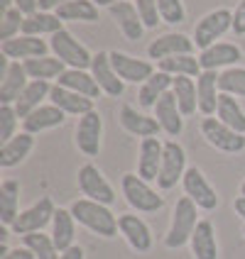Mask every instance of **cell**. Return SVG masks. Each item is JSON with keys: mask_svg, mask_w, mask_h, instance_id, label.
Listing matches in <instances>:
<instances>
[{"mask_svg": "<svg viewBox=\"0 0 245 259\" xmlns=\"http://www.w3.org/2000/svg\"><path fill=\"white\" fill-rule=\"evenodd\" d=\"M69 210L76 218V223H81L84 228H88L91 232H96L101 237H116L118 230H120L118 228V218L103 203H96L91 198H76Z\"/></svg>", "mask_w": 245, "mask_h": 259, "instance_id": "obj_1", "label": "cell"}, {"mask_svg": "<svg viewBox=\"0 0 245 259\" xmlns=\"http://www.w3.org/2000/svg\"><path fill=\"white\" fill-rule=\"evenodd\" d=\"M196 203L191 201L189 196H182L177 205H174L172 213V225H169V232L164 237V245L169 249H179L184 247L187 242H191V235L199 225V218H196Z\"/></svg>", "mask_w": 245, "mask_h": 259, "instance_id": "obj_2", "label": "cell"}, {"mask_svg": "<svg viewBox=\"0 0 245 259\" xmlns=\"http://www.w3.org/2000/svg\"><path fill=\"white\" fill-rule=\"evenodd\" d=\"M49 49H52L54 57H57L59 61H64L69 69H81V71H86V69H91V64H93L91 52L74 37L69 29H59L57 34H52Z\"/></svg>", "mask_w": 245, "mask_h": 259, "instance_id": "obj_3", "label": "cell"}, {"mask_svg": "<svg viewBox=\"0 0 245 259\" xmlns=\"http://www.w3.org/2000/svg\"><path fill=\"white\" fill-rule=\"evenodd\" d=\"M120 186H123V196H125L128 205L135 208L137 213H155L164 205V198L157 196V191L137 174H125Z\"/></svg>", "mask_w": 245, "mask_h": 259, "instance_id": "obj_4", "label": "cell"}, {"mask_svg": "<svg viewBox=\"0 0 245 259\" xmlns=\"http://www.w3.org/2000/svg\"><path fill=\"white\" fill-rule=\"evenodd\" d=\"M228 29H233V13L231 10H226V8L211 10V13L203 15L201 20L196 22V27H194V44L203 52V49L214 47L218 37H223Z\"/></svg>", "mask_w": 245, "mask_h": 259, "instance_id": "obj_5", "label": "cell"}, {"mask_svg": "<svg viewBox=\"0 0 245 259\" xmlns=\"http://www.w3.org/2000/svg\"><path fill=\"white\" fill-rule=\"evenodd\" d=\"M54 213H57V205L52 198H40L37 203H32L27 210H22L17 220L10 225L13 235H29V232H42L52 220H54Z\"/></svg>", "mask_w": 245, "mask_h": 259, "instance_id": "obj_6", "label": "cell"}, {"mask_svg": "<svg viewBox=\"0 0 245 259\" xmlns=\"http://www.w3.org/2000/svg\"><path fill=\"white\" fill-rule=\"evenodd\" d=\"M187 174V152L179 142H164V154H162V169L157 176V186L162 191L174 188Z\"/></svg>", "mask_w": 245, "mask_h": 259, "instance_id": "obj_7", "label": "cell"}, {"mask_svg": "<svg viewBox=\"0 0 245 259\" xmlns=\"http://www.w3.org/2000/svg\"><path fill=\"white\" fill-rule=\"evenodd\" d=\"M201 135L211 147H216L226 154H238L245 149V135L235 132L233 127L223 125L218 117H203L201 122Z\"/></svg>", "mask_w": 245, "mask_h": 259, "instance_id": "obj_8", "label": "cell"}, {"mask_svg": "<svg viewBox=\"0 0 245 259\" xmlns=\"http://www.w3.org/2000/svg\"><path fill=\"white\" fill-rule=\"evenodd\" d=\"M182 186H184V193H187L199 208H203V210H216L218 208L221 198H218V193L214 191V186L208 184V179L203 176L201 169L189 166L187 174H184V179H182Z\"/></svg>", "mask_w": 245, "mask_h": 259, "instance_id": "obj_9", "label": "cell"}, {"mask_svg": "<svg viewBox=\"0 0 245 259\" xmlns=\"http://www.w3.org/2000/svg\"><path fill=\"white\" fill-rule=\"evenodd\" d=\"M79 188H81V193L86 198H91V201H96V203H103V205H111V203L116 201L113 186L106 181V176L93 164H84L79 169Z\"/></svg>", "mask_w": 245, "mask_h": 259, "instance_id": "obj_10", "label": "cell"}, {"mask_svg": "<svg viewBox=\"0 0 245 259\" xmlns=\"http://www.w3.org/2000/svg\"><path fill=\"white\" fill-rule=\"evenodd\" d=\"M0 73H3V81H0V105H15V103L20 101L22 91L29 83L25 64L8 61L5 66H0Z\"/></svg>", "mask_w": 245, "mask_h": 259, "instance_id": "obj_11", "label": "cell"}, {"mask_svg": "<svg viewBox=\"0 0 245 259\" xmlns=\"http://www.w3.org/2000/svg\"><path fill=\"white\" fill-rule=\"evenodd\" d=\"M101 132H103V120L96 110L81 115L79 122H76V147L86 157H98V152H101Z\"/></svg>", "mask_w": 245, "mask_h": 259, "instance_id": "obj_12", "label": "cell"}, {"mask_svg": "<svg viewBox=\"0 0 245 259\" xmlns=\"http://www.w3.org/2000/svg\"><path fill=\"white\" fill-rule=\"evenodd\" d=\"M91 73L96 78V83L101 86V91L111 98H120L125 91V81L120 78L111 64V52H98L93 54V64H91Z\"/></svg>", "mask_w": 245, "mask_h": 259, "instance_id": "obj_13", "label": "cell"}, {"mask_svg": "<svg viewBox=\"0 0 245 259\" xmlns=\"http://www.w3.org/2000/svg\"><path fill=\"white\" fill-rule=\"evenodd\" d=\"M111 64L125 83H145L147 78L155 76V66L150 61L135 59L130 54H123V52H111Z\"/></svg>", "mask_w": 245, "mask_h": 259, "instance_id": "obj_14", "label": "cell"}, {"mask_svg": "<svg viewBox=\"0 0 245 259\" xmlns=\"http://www.w3.org/2000/svg\"><path fill=\"white\" fill-rule=\"evenodd\" d=\"M194 49H196V44H194V39H189L187 34H182V32H167V34L157 37L155 42L147 47V57L162 61V59H169V57L194 54Z\"/></svg>", "mask_w": 245, "mask_h": 259, "instance_id": "obj_15", "label": "cell"}, {"mask_svg": "<svg viewBox=\"0 0 245 259\" xmlns=\"http://www.w3.org/2000/svg\"><path fill=\"white\" fill-rule=\"evenodd\" d=\"M243 59V52L238 44L231 42H216L214 47L203 49L201 57H199V64H201L203 71H218V69H231L238 61Z\"/></svg>", "mask_w": 245, "mask_h": 259, "instance_id": "obj_16", "label": "cell"}, {"mask_svg": "<svg viewBox=\"0 0 245 259\" xmlns=\"http://www.w3.org/2000/svg\"><path fill=\"white\" fill-rule=\"evenodd\" d=\"M3 49V57L10 59V61H27V59H40V57H47L49 52V44L40 39V37H27V34H17L13 39L0 44Z\"/></svg>", "mask_w": 245, "mask_h": 259, "instance_id": "obj_17", "label": "cell"}, {"mask_svg": "<svg viewBox=\"0 0 245 259\" xmlns=\"http://www.w3.org/2000/svg\"><path fill=\"white\" fill-rule=\"evenodd\" d=\"M162 154H164V144L157 137H145L140 142V157H137V176L150 181H157L159 169H162Z\"/></svg>", "mask_w": 245, "mask_h": 259, "instance_id": "obj_18", "label": "cell"}, {"mask_svg": "<svg viewBox=\"0 0 245 259\" xmlns=\"http://www.w3.org/2000/svg\"><path fill=\"white\" fill-rule=\"evenodd\" d=\"M118 228H120V235L128 240V245L135 249V252H150L152 247V232L147 228L143 218L132 215V213H125V215H118Z\"/></svg>", "mask_w": 245, "mask_h": 259, "instance_id": "obj_19", "label": "cell"}, {"mask_svg": "<svg viewBox=\"0 0 245 259\" xmlns=\"http://www.w3.org/2000/svg\"><path fill=\"white\" fill-rule=\"evenodd\" d=\"M152 110H155V117H157L159 127L164 130L169 137H177V135L184 130V115H182V110H179L177 96H174L172 91H167Z\"/></svg>", "mask_w": 245, "mask_h": 259, "instance_id": "obj_20", "label": "cell"}, {"mask_svg": "<svg viewBox=\"0 0 245 259\" xmlns=\"http://www.w3.org/2000/svg\"><path fill=\"white\" fill-rule=\"evenodd\" d=\"M108 13H111V17L116 20L118 29L125 34V39H130V42L143 39L145 25H143V20H140L137 8H135L132 3L123 0V3H118V5H113V8H108Z\"/></svg>", "mask_w": 245, "mask_h": 259, "instance_id": "obj_21", "label": "cell"}, {"mask_svg": "<svg viewBox=\"0 0 245 259\" xmlns=\"http://www.w3.org/2000/svg\"><path fill=\"white\" fill-rule=\"evenodd\" d=\"M66 120V113L57 108V105H40L37 110H32L25 120H22V132H29V135H40L44 130H52L64 125Z\"/></svg>", "mask_w": 245, "mask_h": 259, "instance_id": "obj_22", "label": "cell"}, {"mask_svg": "<svg viewBox=\"0 0 245 259\" xmlns=\"http://www.w3.org/2000/svg\"><path fill=\"white\" fill-rule=\"evenodd\" d=\"M49 101L52 105H57L61 108L66 115H86L93 110V98H86V96H81V93H76V91H69V88L64 86H52V93H49Z\"/></svg>", "mask_w": 245, "mask_h": 259, "instance_id": "obj_23", "label": "cell"}, {"mask_svg": "<svg viewBox=\"0 0 245 259\" xmlns=\"http://www.w3.org/2000/svg\"><path fill=\"white\" fill-rule=\"evenodd\" d=\"M118 117H120V125L128 130L130 135H137L143 140L145 137H157L159 132H162L157 117H147L145 113H137L132 105H123Z\"/></svg>", "mask_w": 245, "mask_h": 259, "instance_id": "obj_24", "label": "cell"}, {"mask_svg": "<svg viewBox=\"0 0 245 259\" xmlns=\"http://www.w3.org/2000/svg\"><path fill=\"white\" fill-rule=\"evenodd\" d=\"M196 93H199V113L211 117L218 110V98H221V88H218V73L216 71H203L196 78Z\"/></svg>", "mask_w": 245, "mask_h": 259, "instance_id": "obj_25", "label": "cell"}, {"mask_svg": "<svg viewBox=\"0 0 245 259\" xmlns=\"http://www.w3.org/2000/svg\"><path fill=\"white\" fill-rule=\"evenodd\" d=\"M191 254L194 259H218L216 232L211 220H199L196 230L191 235Z\"/></svg>", "mask_w": 245, "mask_h": 259, "instance_id": "obj_26", "label": "cell"}, {"mask_svg": "<svg viewBox=\"0 0 245 259\" xmlns=\"http://www.w3.org/2000/svg\"><path fill=\"white\" fill-rule=\"evenodd\" d=\"M32 147H34V137H32L29 132L15 135L10 142H5L0 147V166H3V169L17 166L20 161H25V159L29 157Z\"/></svg>", "mask_w": 245, "mask_h": 259, "instance_id": "obj_27", "label": "cell"}, {"mask_svg": "<svg viewBox=\"0 0 245 259\" xmlns=\"http://www.w3.org/2000/svg\"><path fill=\"white\" fill-rule=\"evenodd\" d=\"M57 83L64 88H69V91H76V93H81V96H86V98H93V101L103 93L101 86H98L96 78H93V73L81 71V69H66V71L57 78Z\"/></svg>", "mask_w": 245, "mask_h": 259, "instance_id": "obj_28", "label": "cell"}, {"mask_svg": "<svg viewBox=\"0 0 245 259\" xmlns=\"http://www.w3.org/2000/svg\"><path fill=\"white\" fill-rule=\"evenodd\" d=\"M74 237H76V218L72 215V210L57 208L52 220V240L59 252H66L69 247H74Z\"/></svg>", "mask_w": 245, "mask_h": 259, "instance_id": "obj_29", "label": "cell"}, {"mask_svg": "<svg viewBox=\"0 0 245 259\" xmlns=\"http://www.w3.org/2000/svg\"><path fill=\"white\" fill-rule=\"evenodd\" d=\"M49 93H52L49 81H29L27 88H25V91H22V96H20V101L15 103L17 115L25 120L32 110H37V108L42 105L44 98H49Z\"/></svg>", "mask_w": 245, "mask_h": 259, "instance_id": "obj_30", "label": "cell"}, {"mask_svg": "<svg viewBox=\"0 0 245 259\" xmlns=\"http://www.w3.org/2000/svg\"><path fill=\"white\" fill-rule=\"evenodd\" d=\"M25 64V71L32 81H49V78H59L61 73L66 71V64L59 61L57 57H40V59H27L22 61Z\"/></svg>", "mask_w": 245, "mask_h": 259, "instance_id": "obj_31", "label": "cell"}, {"mask_svg": "<svg viewBox=\"0 0 245 259\" xmlns=\"http://www.w3.org/2000/svg\"><path fill=\"white\" fill-rule=\"evenodd\" d=\"M172 83H174V76H169V73H164V71H157L152 78H147L143 83V88H140V93H137L140 105L143 108H155L159 98L172 88Z\"/></svg>", "mask_w": 245, "mask_h": 259, "instance_id": "obj_32", "label": "cell"}, {"mask_svg": "<svg viewBox=\"0 0 245 259\" xmlns=\"http://www.w3.org/2000/svg\"><path fill=\"white\" fill-rule=\"evenodd\" d=\"M59 29H64V20H59L52 13H34L27 15L22 22V34L27 37H42V34H57Z\"/></svg>", "mask_w": 245, "mask_h": 259, "instance_id": "obj_33", "label": "cell"}, {"mask_svg": "<svg viewBox=\"0 0 245 259\" xmlns=\"http://www.w3.org/2000/svg\"><path fill=\"white\" fill-rule=\"evenodd\" d=\"M172 93L177 96L182 115H194L199 110V93H196L194 78H189V76H174Z\"/></svg>", "mask_w": 245, "mask_h": 259, "instance_id": "obj_34", "label": "cell"}, {"mask_svg": "<svg viewBox=\"0 0 245 259\" xmlns=\"http://www.w3.org/2000/svg\"><path fill=\"white\" fill-rule=\"evenodd\" d=\"M17 201H20V184L13 181V179L3 181L0 184V223L5 228H10L17 220V215H20Z\"/></svg>", "mask_w": 245, "mask_h": 259, "instance_id": "obj_35", "label": "cell"}, {"mask_svg": "<svg viewBox=\"0 0 245 259\" xmlns=\"http://www.w3.org/2000/svg\"><path fill=\"white\" fill-rule=\"evenodd\" d=\"M216 117L221 120V122H223V125H228V127H233L235 132L245 135V110L240 108V105H238L235 96L221 93V98H218Z\"/></svg>", "mask_w": 245, "mask_h": 259, "instance_id": "obj_36", "label": "cell"}, {"mask_svg": "<svg viewBox=\"0 0 245 259\" xmlns=\"http://www.w3.org/2000/svg\"><path fill=\"white\" fill-rule=\"evenodd\" d=\"M159 71L169 73V76H189V78H199L203 73L199 59L194 54H182V57H169V59H162L157 64Z\"/></svg>", "mask_w": 245, "mask_h": 259, "instance_id": "obj_37", "label": "cell"}, {"mask_svg": "<svg viewBox=\"0 0 245 259\" xmlns=\"http://www.w3.org/2000/svg\"><path fill=\"white\" fill-rule=\"evenodd\" d=\"M57 17L72 22H98V5L93 0H72L57 8Z\"/></svg>", "mask_w": 245, "mask_h": 259, "instance_id": "obj_38", "label": "cell"}, {"mask_svg": "<svg viewBox=\"0 0 245 259\" xmlns=\"http://www.w3.org/2000/svg\"><path fill=\"white\" fill-rule=\"evenodd\" d=\"M22 242L29 252L34 254V259H59L61 252L57 249L52 235H42V232H29L22 237Z\"/></svg>", "mask_w": 245, "mask_h": 259, "instance_id": "obj_39", "label": "cell"}, {"mask_svg": "<svg viewBox=\"0 0 245 259\" xmlns=\"http://www.w3.org/2000/svg\"><path fill=\"white\" fill-rule=\"evenodd\" d=\"M218 88H221V93L245 98V69L243 66H231V69L221 71L218 73Z\"/></svg>", "mask_w": 245, "mask_h": 259, "instance_id": "obj_40", "label": "cell"}, {"mask_svg": "<svg viewBox=\"0 0 245 259\" xmlns=\"http://www.w3.org/2000/svg\"><path fill=\"white\" fill-rule=\"evenodd\" d=\"M22 22H25V15L20 13L17 8L8 10V13H3L0 15V39L8 42V39L17 37V34L22 32Z\"/></svg>", "mask_w": 245, "mask_h": 259, "instance_id": "obj_41", "label": "cell"}, {"mask_svg": "<svg viewBox=\"0 0 245 259\" xmlns=\"http://www.w3.org/2000/svg\"><path fill=\"white\" fill-rule=\"evenodd\" d=\"M157 10L162 22H167V25H179L187 17V10H184L182 0H157Z\"/></svg>", "mask_w": 245, "mask_h": 259, "instance_id": "obj_42", "label": "cell"}, {"mask_svg": "<svg viewBox=\"0 0 245 259\" xmlns=\"http://www.w3.org/2000/svg\"><path fill=\"white\" fill-rule=\"evenodd\" d=\"M17 110L15 105H0V142H10L15 137V127H17Z\"/></svg>", "mask_w": 245, "mask_h": 259, "instance_id": "obj_43", "label": "cell"}, {"mask_svg": "<svg viewBox=\"0 0 245 259\" xmlns=\"http://www.w3.org/2000/svg\"><path fill=\"white\" fill-rule=\"evenodd\" d=\"M135 8H137V13H140V20H143L145 29L157 27V22H162L159 10H157V0H137Z\"/></svg>", "mask_w": 245, "mask_h": 259, "instance_id": "obj_44", "label": "cell"}, {"mask_svg": "<svg viewBox=\"0 0 245 259\" xmlns=\"http://www.w3.org/2000/svg\"><path fill=\"white\" fill-rule=\"evenodd\" d=\"M233 32L235 34H245V0L238 3V8L233 13Z\"/></svg>", "mask_w": 245, "mask_h": 259, "instance_id": "obj_45", "label": "cell"}, {"mask_svg": "<svg viewBox=\"0 0 245 259\" xmlns=\"http://www.w3.org/2000/svg\"><path fill=\"white\" fill-rule=\"evenodd\" d=\"M15 8L20 10V13L25 15H34L37 13V8H40V0H15Z\"/></svg>", "mask_w": 245, "mask_h": 259, "instance_id": "obj_46", "label": "cell"}, {"mask_svg": "<svg viewBox=\"0 0 245 259\" xmlns=\"http://www.w3.org/2000/svg\"><path fill=\"white\" fill-rule=\"evenodd\" d=\"M0 259H34V254L29 252L27 247H15V249H10L8 254H3Z\"/></svg>", "mask_w": 245, "mask_h": 259, "instance_id": "obj_47", "label": "cell"}, {"mask_svg": "<svg viewBox=\"0 0 245 259\" xmlns=\"http://www.w3.org/2000/svg\"><path fill=\"white\" fill-rule=\"evenodd\" d=\"M66 3H72V0H40V10L49 13V10H57V8L66 5Z\"/></svg>", "mask_w": 245, "mask_h": 259, "instance_id": "obj_48", "label": "cell"}, {"mask_svg": "<svg viewBox=\"0 0 245 259\" xmlns=\"http://www.w3.org/2000/svg\"><path fill=\"white\" fill-rule=\"evenodd\" d=\"M59 259H86L84 257V249H81V247H69V249H66V252H61V257Z\"/></svg>", "mask_w": 245, "mask_h": 259, "instance_id": "obj_49", "label": "cell"}, {"mask_svg": "<svg viewBox=\"0 0 245 259\" xmlns=\"http://www.w3.org/2000/svg\"><path fill=\"white\" fill-rule=\"evenodd\" d=\"M233 208H235V213L245 220V196H240V198H235V203H233Z\"/></svg>", "mask_w": 245, "mask_h": 259, "instance_id": "obj_50", "label": "cell"}, {"mask_svg": "<svg viewBox=\"0 0 245 259\" xmlns=\"http://www.w3.org/2000/svg\"><path fill=\"white\" fill-rule=\"evenodd\" d=\"M98 8H113V5H118V3H123V0H93Z\"/></svg>", "mask_w": 245, "mask_h": 259, "instance_id": "obj_51", "label": "cell"}, {"mask_svg": "<svg viewBox=\"0 0 245 259\" xmlns=\"http://www.w3.org/2000/svg\"><path fill=\"white\" fill-rule=\"evenodd\" d=\"M240 196H245V181L240 184Z\"/></svg>", "mask_w": 245, "mask_h": 259, "instance_id": "obj_52", "label": "cell"}, {"mask_svg": "<svg viewBox=\"0 0 245 259\" xmlns=\"http://www.w3.org/2000/svg\"><path fill=\"white\" fill-rule=\"evenodd\" d=\"M243 235H245V228H243Z\"/></svg>", "mask_w": 245, "mask_h": 259, "instance_id": "obj_53", "label": "cell"}]
</instances>
